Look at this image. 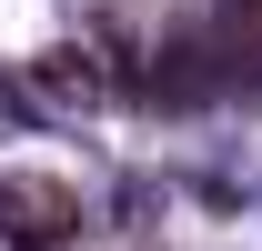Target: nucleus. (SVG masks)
Returning <instances> with one entry per match:
<instances>
[{
	"label": "nucleus",
	"mask_w": 262,
	"mask_h": 251,
	"mask_svg": "<svg viewBox=\"0 0 262 251\" xmlns=\"http://www.w3.org/2000/svg\"><path fill=\"white\" fill-rule=\"evenodd\" d=\"M40 91H51V101H101V91H111V61H101V40H61V51L40 61Z\"/></svg>",
	"instance_id": "nucleus-2"
},
{
	"label": "nucleus",
	"mask_w": 262,
	"mask_h": 251,
	"mask_svg": "<svg viewBox=\"0 0 262 251\" xmlns=\"http://www.w3.org/2000/svg\"><path fill=\"white\" fill-rule=\"evenodd\" d=\"M0 221L31 231V241H51V231L81 221V191H61V181H0Z\"/></svg>",
	"instance_id": "nucleus-1"
}]
</instances>
